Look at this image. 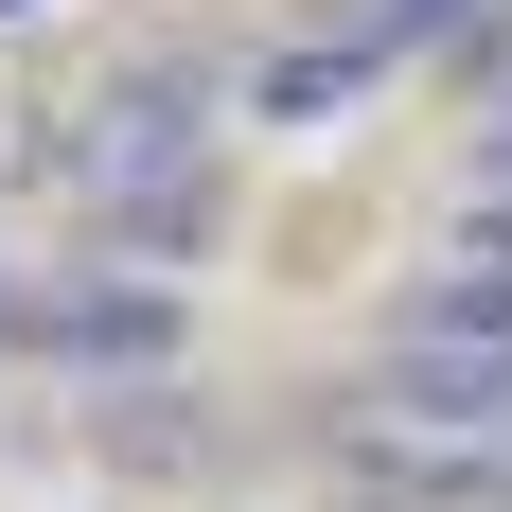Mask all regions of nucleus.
I'll list each match as a JSON object with an SVG mask.
<instances>
[{"mask_svg": "<svg viewBox=\"0 0 512 512\" xmlns=\"http://www.w3.org/2000/svg\"><path fill=\"white\" fill-rule=\"evenodd\" d=\"M371 424L389 442H512V318L495 336H389L371 354Z\"/></svg>", "mask_w": 512, "mask_h": 512, "instance_id": "obj_1", "label": "nucleus"}, {"mask_svg": "<svg viewBox=\"0 0 512 512\" xmlns=\"http://www.w3.org/2000/svg\"><path fill=\"white\" fill-rule=\"evenodd\" d=\"M177 283H53L36 301V354L53 371H89V389H124V371H177Z\"/></svg>", "mask_w": 512, "mask_h": 512, "instance_id": "obj_2", "label": "nucleus"}, {"mask_svg": "<svg viewBox=\"0 0 512 512\" xmlns=\"http://www.w3.org/2000/svg\"><path fill=\"white\" fill-rule=\"evenodd\" d=\"M195 71H124V89L89 106V195H159V177H195Z\"/></svg>", "mask_w": 512, "mask_h": 512, "instance_id": "obj_3", "label": "nucleus"}, {"mask_svg": "<svg viewBox=\"0 0 512 512\" xmlns=\"http://www.w3.org/2000/svg\"><path fill=\"white\" fill-rule=\"evenodd\" d=\"M371 89H389V53L336 18V36H301V53H265V71H248V124H336V106H371Z\"/></svg>", "mask_w": 512, "mask_h": 512, "instance_id": "obj_4", "label": "nucleus"}, {"mask_svg": "<svg viewBox=\"0 0 512 512\" xmlns=\"http://www.w3.org/2000/svg\"><path fill=\"white\" fill-rule=\"evenodd\" d=\"M106 212H124V248H142V265H195L212 230H230V177L195 159V177H159V195H106Z\"/></svg>", "mask_w": 512, "mask_h": 512, "instance_id": "obj_5", "label": "nucleus"}, {"mask_svg": "<svg viewBox=\"0 0 512 512\" xmlns=\"http://www.w3.org/2000/svg\"><path fill=\"white\" fill-rule=\"evenodd\" d=\"M477 18H495V0H354V36L389 53V71H407V53H442V36H477Z\"/></svg>", "mask_w": 512, "mask_h": 512, "instance_id": "obj_6", "label": "nucleus"}, {"mask_svg": "<svg viewBox=\"0 0 512 512\" xmlns=\"http://www.w3.org/2000/svg\"><path fill=\"white\" fill-rule=\"evenodd\" d=\"M442 265H477V283H512V195H477V212H460V248H442Z\"/></svg>", "mask_w": 512, "mask_h": 512, "instance_id": "obj_7", "label": "nucleus"}, {"mask_svg": "<svg viewBox=\"0 0 512 512\" xmlns=\"http://www.w3.org/2000/svg\"><path fill=\"white\" fill-rule=\"evenodd\" d=\"M460 53H477V89H495V106H512V0H495V18H477V36H460Z\"/></svg>", "mask_w": 512, "mask_h": 512, "instance_id": "obj_8", "label": "nucleus"}, {"mask_svg": "<svg viewBox=\"0 0 512 512\" xmlns=\"http://www.w3.org/2000/svg\"><path fill=\"white\" fill-rule=\"evenodd\" d=\"M0 18H36V0H0Z\"/></svg>", "mask_w": 512, "mask_h": 512, "instance_id": "obj_9", "label": "nucleus"}]
</instances>
